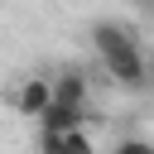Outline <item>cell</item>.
<instances>
[{
  "instance_id": "cell-7",
  "label": "cell",
  "mask_w": 154,
  "mask_h": 154,
  "mask_svg": "<svg viewBox=\"0 0 154 154\" xmlns=\"http://www.w3.org/2000/svg\"><path fill=\"white\" fill-rule=\"evenodd\" d=\"M38 154H63V135H48V130H38Z\"/></svg>"
},
{
  "instance_id": "cell-5",
  "label": "cell",
  "mask_w": 154,
  "mask_h": 154,
  "mask_svg": "<svg viewBox=\"0 0 154 154\" xmlns=\"http://www.w3.org/2000/svg\"><path fill=\"white\" fill-rule=\"evenodd\" d=\"M63 154H96L91 130H72V135H63Z\"/></svg>"
},
{
  "instance_id": "cell-8",
  "label": "cell",
  "mask_w": 154,
  "mask_h": 154,
  "mask_svg": "<svg viewBox=\"0 0 154 154\" xmlns=\"http://www.w3.org/2000/svg\"><path fill=\"white\" fill-rule=\"evenodd\" d=\"M144 91L154 96V53H149V82H144Z\"/></svg>"
},
{
  "instance_id": "cell-4",
  "label": "cell",
  "mask_w": 154,
  "mask_h": 154,
  "mask_svg": "<svg viewBox=\"0 0 154 154\" xmlns=\"http://www.w3.org/2000/svg\"><path fill=\"white\" fill-rule=\"evenodd\" d=\"M38 130H48V135H72V130H87V111H72V106H48L43 116H38Z\"/></svg>"
},
{
  "instance_id": "cell-6",
  "label": "cell",
  "mask_w": 154,
  "mask_h": 154,
  "mask_svg": "<svg viewBox=\"0 0 154 154\" xmlns=\"http://www.w3.org/2000/svg\"><path fill=\"white\" fill-rule=\"evenodd\" d=\"M111 154H154V140L149 135H120Z\"/></svg>"
},
{
  "instance_id": "cell-2",
  "label": "cell",
  "mask_w": 154,
  "mask_h": 154,
  "mask_svg": "<svg viewBox=\"0 0 154 154\" xmlns=\"http://www.w3.org/2000/svg\"><path fill=\"white\" fill-rule=\"evenodd\" d=\"M14 111L19 116H29V120H38L48 106H53V77H43V72H29V77H19V87H14Z\"/></svg>"
},
{
  "instance_id": "cell-3",
  "label": "cell",
  "mask_w": 154,
  "mask_h": 154,
  "mask_svg": "<svg viewBox=\"0 0 154 154\" xmlns=\"http://www.w3.org/2000/svg\"><path fill=\"white\" fill-rule=\"evenodd\" d=\"M53 101L58 106H72V111H91V77L82 67H63L53 77Z\"/></svg>"
},
{
  "instance_id": "cell-1",
  "label": "cell",
  "mask_w": 154,
  "mask_h": 154,
  "mask_svg": "<svg viewBox=\"0 0 154 154\" xmlns=\"http://www.w3.org/2000/svg\"><path fill=\"white\" fill-rule=\"evenodd\" d=\"M87 38H91V53H96L101 72L111 77V87L140 96L144 82H149V53L140 48V34L120 19H96L87 29Z\"/></svg>"
},
{
  "instance_id": "cell-9",
  "label": "cell",
  "mask_w": 154,
  "mask_h": 154,
  "mask_svg": "<svg viewBox=\"0 0 154 154\" xmlns=\"http://www.w3.org/2000/svg\"><path fill=\"white\" fill-rule=\"evenodd\" d=\"M135 10H144V14H154V0H135Z\"/></svg>"
}]
</instances>
